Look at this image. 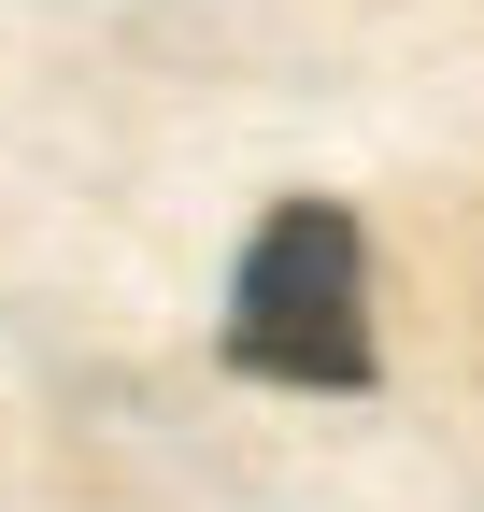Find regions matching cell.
I'll use <instances>...</instances> for the list:
<instances>
[{
    "mask_svg": "<svg viewBox=\"0 0 484 512\" xmlns=\"http://www.w3.org/2000/svg\"><path fill=\"white\" fill-rule=\"evenodd\" d=\"M228 370L242 384H314V399L371 384V242H356L342 200H271V228L242 242Z\"/></svg>",
    "mask_w": 484,
    "mask_h": 512,
    "instance_id": "6da1fadb",
    "label": "cell"
}]
</instances>
